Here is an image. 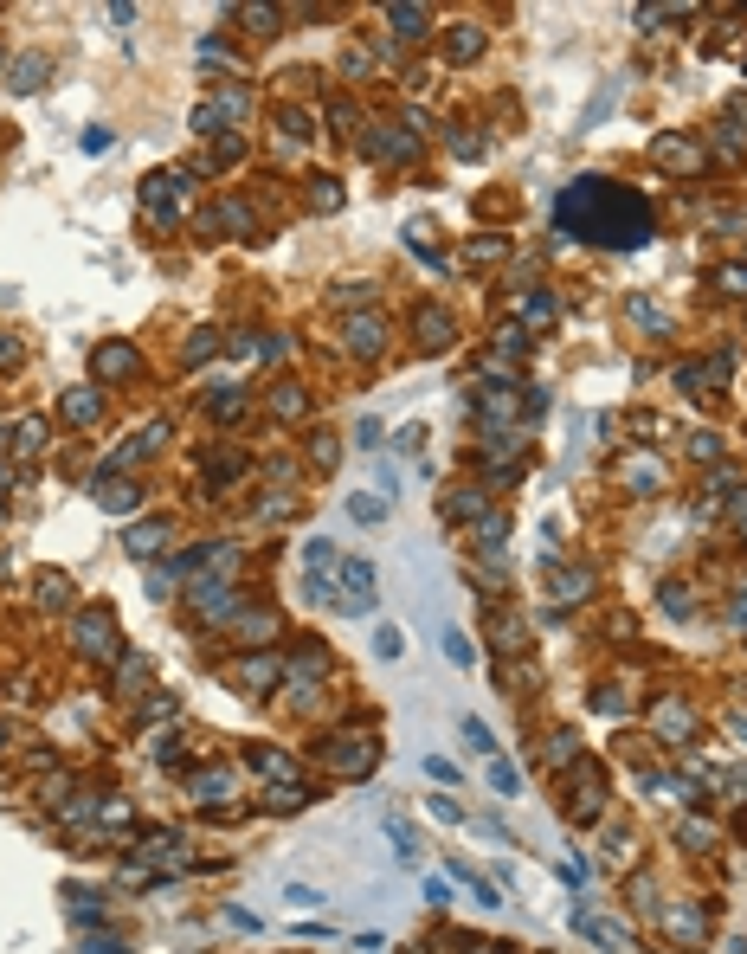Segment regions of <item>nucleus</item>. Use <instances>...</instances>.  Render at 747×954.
<instances>
[{
    "mask_svg": "<svg viewBox=\"0 0 747 954\" xmlns=\"http://www.w3.org/2000/svg\"><path fill=\"white\" fill-rule=\"evenodd\" d=\"M386 838L400 844V864H412V858H419V832H412V826L400 819V812H386Z\"/></svg>",
    "mask_w": 747,
    "mask_h": 954,
    "instance_id": "obj_25",
    "label": "nucleus"
},
{
    "mask_svg": "<svg viewBox=\"0 0 747 954\" xmlns=\"http://www.w3.org/2000/svg\"><path fill=\"white\" fill-rule=\"evenodd\" d=\"M213 355V330H193V342H187V362H207Z\"/></svg>",
    "mask_w": 747,
    "mask_h": 954,
    "instance_id": "obj_52",
    "label": "nucleus"
},
{
    "mask_svg": "<svg viewBox=\"0 0 747 954\" xmlns=\"http://www.w3.org/2000/svg\"><path fill=\"white\" fill-rule=\"evenodd\" d=\"M651 161H657V168H696L702 155L689 149L683 135H657V143H651Z\"/></svg>",
    "mask_w": 747,
    "mask_h": 954,
    "instance_id": "obj_15",
    "label": "nucleus"
},
{
    "mask_svg": "<svg viewBox=\"0 0 747 954\" xmlns=\"http://www.w3.org/2000/svg\"><path fill=\"white\" fill-rule=\"evenodd\" d=\"M412 330H419V348H426V355H445V348L458 342V322H451L445 310H438V304L412 316Z\"/></svg>",
    "mask_w": 747,
    "mask_h": 954,
    "instance_id": "obj_6",
    "label": "nucleus"
},
{
    "mask_svg": "<svg viewBox=\"0 0 747 954\" xmlns=\"http://www.w3.org/2000/svg\"><path fill=\"white\" fill-rule=\"evenodd\" d=\"M310 458H316L322 471H336V458H342V445L329 439V432H316V439H310Z\"/></svg>",
    "mask_w": 747,
    "mask_h": 954,
    "instance_id": "obj_38",
    "label": "nucleus"
},
{
    "mask_svg": "<svg viewBox=\"0 0 747 954\" xmlns=\"http://www.w3.org/2000/svg\"><path fill=\"white\" fill-rule=\"evenodd\" d=\"M0 71H7V52H0Z\"/></svg>",
    "mask_w": 747,
    "mask_h": 954,
    "instance_id": "obj_62",
    "label": "nucleus"
},
{
    "mask_svg": "<svg viewBox=\"0 0 747 954\" xmlns=\"http://www.w3.org/2000/svg\"><path fill=\"white\" fill-rule=\"evenodd\" d=\"M45 71H52L45 52H26V59L7 65V85H13V91H39V85H45Z\"/></svg>",
    "mask_w": 747,
    "mask_h": 954,
    "instance_id": "obj_13",
    "label": "nucleus"
},
{
    "mask_svg": "<svg viewBox=\"0 0 747 954\" xmlns=\"http://www.w3.org/2000/svg\"><path fill=\"white\" fill-rule=\"evenodd\" d=\"M573 929H580V935H593V942H605V948H631L625 929H613V922H593V916H580V909H573Z\"/></svg>",
    "mask_w": 747,
    "mask_h": 954,
    "instance_id": "obj_22",
    "label": "nucleus"
},
{
    "mask_svg": "<svg viewBox=\"0 0 747 954\" xmlns=\"http://www.w3.org/2000/svg\"><path fill=\"white\" fill-rule=\"evenodd\" d=\"M663 929H670L677 942H702L709 935V916L702 909H670V916H663Z\"/></svg>",
    "mask_w": 747,
    "mask_h": 954,
    "instance_id": "obj_19",
    "label": "nucleus"
},
{
    "mask_svg": "<svg viewBox=\"0 0 747 954\" xmlns=\"http://www.w3.org/2000/svg\"><path fill=\"white\" fill-rule=\"evenodd\" d=\"M284 903H290V909H316V903H322V890H310V884H290V890H284Z\"/></svg>",
    "mask_w": 747,
    "mask_h": 954,
    "instance_id": "obj_44",
    "label": "nucleus"
},
{
    "mask_svg": "<svg viewBox=\"0 0 747 954\" xmlns=\"http://www.w3.org/2000/svg\"><path fill=\"white\" fill-rule=\"evenodd\" d=\"M722 290H741V297H747V265H728V271H722Z\"/></svg>",
    "mask_w": 747,
    "mask_h": 954,
    "instance_id": "obj_56",
    "label": "nucleus"
},
{
    "mask_svg": "<svg viewBox=\"0 0 747 954\" xmlns=\"http://www.w3.org/2000/svg\"><path fill=\"white\" fill-rule=\"evenodd\" d=\"M207 406H213V420H239V406H245V400H239V394L226 387V394H213Z\"/></svg>",
    "mask_w": 747,
    "mask_h": 954,
    "instance_id": "obj_46",
    "label": "nucleus"
},
{
    "mask_svg": "<svg viewBox=\"0 0 747 954\" xmlns=\"http://www.w3.org/2000/svg\"><path fill=\"white\" fill-rule=\"evenodd\" d=\"M374 651H380V658H400V651H406V639L394 632V625H380V632H374Z\"/></svg>",
    "mask_w": 747,
    "mask_h": 954,
    "instance_id": "obj_42",
    "label": "nucleus"
},
{
    "mask_svg": "<svg viewBox=\"0 0 747 954\" xmlns=\"http://www.w3.org/2000/svg\"><path fill=\"white\" fill-rule=\"evenodd\" d=\"M77 645L103 658V651L117 645V625H110V613H85V619H77Z\"/></svg>",
    "mask_w": 747,
    "mask_h": 954,
    "instance_id": "obj_14",
    "label": "nucleus"
},
{
    "mask_svg": "<svg viewBox=\"0 0 747 954\" xmlns=\"http://www.w3.org/2000/svg\"><path fill=\"white\" fill-rule=\"evenodd\" d=\"M97 503L103 510H135V484H97Z\"/></svg>",
    "mask_w": 747,
    "mask_h": 954,
    "instance_id": "obj_33",
    "label": "nucleus"
},
{
    "mask_svg": "<svg viewBox=\"0 0 747 954\" xmlns=\"http://www.w3.org/2000/svg\"><path fill=\"white\" fill-rule=\"evenodd\" d=\"M303 561H310L316 575H329V567H336V549H329V542H310V549H303Z\"/></svg>",
    "mask_w": 747,
    "mask_h": 954,
    "instance_id": "obj_45",
    "label": "nucleus"
},
{
    "mask_svg": "<svg viewBox=\"0 0 747 954\" xmlns=\"http://www.w3.org/2000/svg\"><path fill=\"white\" fill-rule=\"evenodd\" d=\"M458 729H464V742H470V748H477V754H490V748H496V735H490V729H483L477 716H464Z\"/></svg>",
    "mask_w": 747,
    "mask_h": 954,
    "instance_id": "obj_39",
    "label": "nucleus"
},
{
    "mask_svg": "<svg viewBox=\"0 0 747 954\" xmlns=\"http://www.w3.org/2000/svg\"><path fill=\"white\" fill-rule=\"evenodd\" d=\"M91 368H97V380H135L142 374V355H135L129 342H103L91 355Z\"/></svg>",
    "mask_w": 747,
    "mask_h": 954,
    "instance_id": "obj_5",
    "label": "nucleus"
},
{
    "mask_svg": "<svg viewBox=\"0 0 747 954\" xmlns=\"http://www.w3.org/2000/svg\"><path fill=\"white\" fill-rule=\"evenodd\" d=\"M181 194H187V175H149L142 181V213L155 226H168L175 213H181Z\"/></svg>",
    "mask_w": 747,
    "mask_h": 954,
    "instance_id": "obj_3",
    "label": "nucleus"
},
{
    "mask_svg": "<svg viewBox=\"0 0 747 954\" xmlns=\"http://www.w3.org/2000/svg\"><path fill=\"white\" fill-rule=\"evenodd\" d=\"M232 613H239V593L219 587V581H207L200 587V619H232Z\"/></svg>",
    "mask_w": 747,
    "mask_h": 954,
    "instance_id": "obj_18",
    "label": "nucleus"
},
{
    "mask_svg": "<svg viewBox=\"0 0 747 954\" xmlns=\"http://www.w3.org/2000/svg\"><path fill=\"white\" fill-rule=\"evenodd\" d=\"M342 613H374V567L342 561Z\"/></svg>",
    "mask_w": 747,
    "mask_h": 954,
    "instance_id": "obj_4",
    "label": "nucleus"
},
{
    "mask_svg": "<svg viewBox=\"0 0 747 954\" xmlns=\"http://www.w3.org/2000/svg\"><path fill=\"white\" fill-rule=\"evenodd\" d=\"M85 954H129V948H123V942H110V935H91Z\"/></svg>",
    "mask_w": 747,
    "mask_h": 954,
    "instance_id": "obj_57",
    "label": "nucleus"
},
{
    "mask_svg": "<svg viewBox=\"0 0 747 954\" xmlns=\"http://www.w3.org/2000/svg\"><path fill=\"white\" fill-rule=\"evenodd\" d=\"M39 607H71V581L65 575H39Z\"/></svg>",
    "mask_w": 747,
    "mask_h": 954,
    "instance_id": "obj_30",
    "label": "nucleus"
},
{
    "mask_svg": "<svg viewBox=\"0 0 747 954\" xmlns=\"http://www.w3.org/2000/svg\"><path fill=\"white\" fill-rule=\"evenodd\" d=\"M555 213H561V232H573V239H599V245H645L651 239V207L631 187L599 181V175H580Z\"/></svg>",
    "mask_w": 747,
    "mask_h": 954,
    "instance_id": "obj_1",
    "label": "nucleus"
},
{
    "mask_svg": "<svg viewBox=\"0 0 747 954\" xmlns=\"http://www.w3.org/2000/svg\"><path fill=\"white\" fill-rule=\"evenodd\" d=\"M445 658H451V665H470V658H477V651H470V639L458 632V625H445Z\"/></svg>",
    "mask_w": 747,
    "mask_h": 954,
    "instance_id": "obj_40",
    "label": "nucleus"
},
{
    "mask_svg": "<svg viewBox=\"0 0 747 954\" xmlns=\"http://www.w3.org/2000/svg\"><path fill=\"white\" fill-rule=\"evenodd\" d=\"M97 413H103V387H71L65 394V420L71 426H91Z\"/></svg>",
    "mask_w": 747,
    "mask_h": 954,
    "instance_id": "obj_16",
    "label": "nucleus"
},
{
    "mask_svg": "<svg viewBox=\"0 0 747 954\" xmlns=\"http://www.w3.org/2000/svg\"><path fill=\"white\" fill-rule=\"evenodd\" d=\"M522 316H529L535 330H548V322H555V297H548V290H535V297H522Z\"/></svg>",
    "mask_w": 747,
    "mask_h": 954,
    "instance_id": "obj_31",
    "label": "nucleus"
},
{
    "mask_svg": "<svg viewBox=\"0 0 747 954\" xmlns=\"http://www.w3.org/2000/svg\"><path fill=\"white\" fill-rule=\"evenodd\" d=\"M271 406H278V413H284V420H303V413H310V394H303V387H296V380H284V387H278V394H271Z\"/></svg>",
    "mask_w": 747,
    "mask_h": 954,
    "instance_id": "obj_26",
    "label": "nucleus"
},
{
    "mask_svg": "<svg viewBox=\"0 0 747 954\" xmlns=\"http://www.w3.org/2000/svg\"><path fill=\"white\" fill-rule=\"evenodd\" d=\"M374 761H380V742H374V735H342V742H329V768H336L342 780L374 774Z\"/></svg>",
    "mask_w": 747,
    "mask_h": 954,
    "instance_id": "obj_2",
    "label": "nucleus"
},
{
    "mask_svg": "<svg viewBox=\"0 0 747 954\" xmlns=\"http://www.w3.org/2000/svg\"><path fill=\"white\" fill-rule=\"evenodd\" d=\"M522 413V394L516 387H496V394H483V420H490V432L503 426V420H516Z\"/></svg>",
    "mask_w": 747,
    "mask_h": 954,
    "instance_id": "obj_20",
    "label": "nucleus"
},
{
    "mask_svg": "<svg viewBox=\"0 0 747 954\" xmlns=\"http://www.w3.org/2000/svg\"><path fill=\"white\" fill-rule=\"evenodd\" d=\"M13 445H20L26 458H33V452L45 445V426H39V420H20V439H13Z\"/></svg>",
    "mask_w": 747,
    "mask_h": 954,
    "instance_id": "obj_41",
    "label": "nucleus"
},
{
    "mask_svg": "<svg viewBox=\"0 0 747 954\" xmlns=\"http://www.w3.org/2000/svg\"><path fill=\"white\" fill-rule=\"evenodd\" d=\"M348 516H354V523H380V516H386V497H348Z\"/></svg>",
    "mask_w": 747,
    "mask_h": 954,
    "instance_id": "obj_36",
    "label": "nucleus"
},
{
    "mask_svg": "<svg viewBox=\"0 0 747 954\" xmlns=\"http://www.w3.org/2000/svg\"><path fill=\"white\" fill-rule=\"evenodd\" d=\"M278 123H284L290 143H303V135H310V117H303V110H278Z\"/></svg>",
    "mask_w": 747,
    "mask_h": 954,
    "instance_id": "obj_48",
    "label": "nucleus"
},
{
    "mask_svg": "<svg viewBox=\"0 0 747 954\" xmlns=\"http://www.w3.org/2000/svg\"><path fill=\"white\" fill-rule=\"evenodd\" d=\"M310 207H322V213H336V207H342V187L329 181V175H316V181H310Z\"/></svg>",
    "mask_w": 747,
    "mask_h": 954,
    "instance_id": "obj_32",
    "label": "nucleus"
},
{
    "mask_svg": "<svg viewBox=\"0 0 747 954\" xmlns=\"http://www.w3.org/2000/svg\"><path fill=\"white\" fill-rule=\"evenodd\" d=\"M386 348V322L380 316H348V355H380Z\"/></svg>",
    "mask_w": 747,
    "mask_h": 954,
    "instance_id": "obj_9",
    "label": "nucleus"
},
{
    "mask_svg": "<svg viewBox=\"0 0 747 954\" xmlns=\"http://www.w3.org/2000/svg\"><path fill=\"white\" fill-rule=\"evenodd\" d=\"M65 909H71V922H85V929H91V922H103V896L97 890H71Z\"/></svg>",
    "mask_w": 747,
    "mask_h": 954,
    "instance_id": "obj_23",
    "label": "nucleus"
},
{
    "mask_svg": "<svg viewBox=\"0 0 747 954\" xmlns=\"http://www.w3.org/2000/svg\"><path fill=\"white\" fill-rule=\"evenodd\" d=\"M735 619H741V625H747V599H741V607H735Z\"/></svg>",
    "mask_w": 747,
    "mask_h": 954,
    "instance_id": "obj_61",
    "label": "nucleus"
},
{
    "mask_svg": "<svg viewBox=\"0 0 747 954\" xmlns=\"http://www.w3.org/2000/svg\"><path fill=\"white\" fill-rule=\"evenodd\" d=\"M477 510H483V490H464V497H451V503H445V516H451V523H470Z\"/></svg>",
    "mask_w": 747,
    "mask_h": 954,
    "instance_id": "obj_35",
    "label": "nucleus"
},
{
    "mask_svg": "<svg viewBox=\"0 0 747 954\" xmlns=\"http://www.w3.org/2000/svg\"><path fill=\"white\" fill-rule=\"evenodd\" d=\"M625 484H638L651 497V490H663V465H657V458H638V465H625Z\"/></svg>",
    "mask_w": 747,
    "mask_h": 954,
    "instance_id": "obj_28",
    "label": "nucleus"
},
{
    "mask_svg": "<svg viewBox=\"0 0 747 954\" xmlns=\"http://www.w3.org/2000/svg\"><path fill=\"white\" fill-rule=\"evenodd\" d=\"M239 20H252V33H278V7H232Z\"/></svg>",
    "mask_w": 747,
    "mask_h": 954,
    "instance_id": "obj_37",
    "label": "nucleus"
},
{
    "mask_svg": "<svg viewBox=\"0 0 747 954\" xmlns=\"http://www.w3.org/2000/svg\"><path fill=\"white\" fill-rule=\"evenodd\" d=\"M149 864H181V832H142V844H135Z\"/></svg>",
    "mask_w": 747,
    "mask_h": 954,
    "instance_id": "obj_17",
    "label": "nucleus"
},
{
    "mask_svg": "<svg viewBox=\"0 0 747 954\" xmlns=\"http://www.w3.org/2000/svg\"><path fill=\"white\" fill-rule=\"evenodd\" d=\"M522 342H529V336H522V330H496V348H503V355H516Z\"/></svg>",
    "mask_w": 747,
    "mask_h": 954,
    "instance_id": "obj_58",
    "label": "nucleus"
},
{
    "mask_svg": "<svg viewBox=\"0 0 747 954\" xmlns=\"http://www.w3.org/2000/svg\"><path fill=\"white\" fill-rule=\"evenodd\" d=\"M432 812H438V819H445V826H464V806H458L451 794H438V800H432Z\"/></svg>",
    "mask_w": 747,
    "mask_h": 954,
    "instance_id": "obj_50",
    "label": "nucleus"
},
{
    "mask_svg": "<svg viewBox=\"0 0 747 954\" xmlns=\"http://www.w3.org/2000/svg\"><path fill=\"white\" fill-rule=\"evenodd\" d=\"M412 149H419V135H412V129H394V123H380V129L368 135V155H380V161H406Z\"/></svg>",
    "mask_w": 747,
    "mask_h": 954,
    "instance_id": "obj_7",
    "label": "nucleus"
},
{
    "mask_svg": "<svg viewBox=\"0 0 747 954\" xmlns=\"http://www.w3.org/2000/svg\"><path fill=\"white\" fill-rule=\"evenodd\" d=\"M625 316H631V322H645V330H657V336H670V330H677V322L663 316V310L651 304V297H631V310H625Z\"/></svg>",
    "mask_w": 747,
    "mask_h": 954,
    "instance_id": "obj_24",
    "label": "nucleus"
},
{
    "mask_svg": "<svg viewBox=\"0 0 747 954\" xmlns=\"http://www.w3.org/2000/svg\"><path fill=\"white\" fill-rule=\"evenodd\" d=\"M13 355H20V348H13V342H7V336H0V362H13Z\"/></svg>",
    "mask_w": 747,
    "mask_h": 954,
    "instance_id": "obj_60",
    "label": "nucleus"
},
{
    "mask_svg": "<svg viewBox=\"0 0 747 954\" xmlns=\"http://www.w3.org/2000/svg\"><path fill=\"white\" fill-rule=\"evenodd\" d=\"M567 812H573V819H599V812H605V780H599V768H587V780H573Z\"/></svg>",
    "mask_w": 747,
    "mask_h": 954,
    "instance_id": "obj_8",
    "label": "nucleus"
},
{
    "mask_svg": "<svg viewBox=\"0 0 747 954\" xmlns=\"http://www.w3.org/2000/svg\"><path fill=\"white\" fill-rule=\"evenodd\" d=\"M336 304H348V310H354V304H368V284H361V278H348V284H336Z\"/></svg>",
    "mask_w": 747,
    "mask_h": 954,
    "instance_id": "obj_49",
    "label": "nucleus"
},
{
    "mask_svg": "<svg viewBox=\"0 0 747 954\" xmlns=\"http://www.w3.org/2000/svg\"><path fill=\"white\" fill-rule=\"evenodd\" d=\"M232 677H239L245 690H271V684H278V658H271V651H258V658H239Z\"/></svg>",
    "mask_w": 747,
    "mask_h": 954,
    "instance_id": "obj_11",
    "label": "nucleus"
},
{
    "mask_svg": "<svg viewBox=\"0 0 747 954\" xmlns=\"http://www.w3.org/2000/svg\"><path fill=\"white\" fill-rule=\"evenodd\" d=\"M490 787H496V794H516V787H522V774L509 768V761H496V768H490Z\"/></svg>",
    "mask_w": 747,
    "mask_h": 954,
    "instance_id": "obj_43",
    "label": "nucleus"
},
{
    "mask_svg": "<svg viewBox=\"0 0 747 954\" xmlns=\"http://www.w3.org/2000/svg\"><path fill=\"white\" fill-rule=\"evenodd\" d=\"M386 26H394L400 39H426V33H432V13L412 7V0H394V7H386Z\"/></svg>",
    "mask_w": 747,
    "mask_h": 954,
    "instance_id": "obj_10",
    "label": "nucleus"
},
{
    "mask_svg": "<svg viewBox=\"0 0 747 954\" xmlns=\"http://www.w3.org/2000/svg\"><path fill=\"white\" fill-rule=\"evenodd\" d=\"M503 252H509L503 239H470V258H503Z\"/></svg>",
    "mask_w": 747,
    "mask_h": 954,
    "instance_id": "obj_54",
    "label": "nucleus"
},
{
    "mask_svg": "<svg viewBox=\"0 0 747 954\" xmlns=\"http://www.w3.org/2000/svg\"><path fill=\"white\" fill-rule=\"evenodd\" d=\"M503 535H509V523H503V516H490V523H483V549H503Z\"/></svg>",
    "mask_w": 747,
    "mask_h": 954,
    "instance_id": "obj_55",
    "label": "nucleus"
},
{
    "mask_svg": "<svg viewBox=\"0 0 747 954\" xmlns=\"http://www.w3.org/2000/svg\"><path fill=\"white\" fill-rule=\"evenodd\" d=\"M689 452H696V458H722V439H715V432H696V439H689Z\"/></svg>",
    "mask_w": 747,
    "mask_h": 954,
    "instance_id": "obj_53",
    "label": "nucleus"
},
{
    "mask_svg": "<svg viewBox=\"0 0 747 954\" xmlns=\"http://www.w3.org/2000/svg\"><path fill=\"white\" fill-rule=\"evenodd\" d=\"M207 226H232V239H252L258 232V220H252V207H245V200H219L207 213Z\"/></svg>",
    "mask_w": 747,
    "mask_h": 954,
    "instance_id": "obj_12",
    "label": "nucleus"
},
{
    "mask_svg": "<svg viewBox=\"0 0 747 954\" xmlns=\"http://www.w3.org/2000/svg\"><path fill=\"white\" fill-rule=\"evenodd\" d=\"M155 549H168V523H142V529H129V555H135V561H149Z\"/></svg>",
    "mask_w": 747,
    "mask_h": 954,
    "instance_id": "obj_21",
    "label": "nucleus"
},
{
    "mask_svg": "<svg viewBox=\"0 0 747 954\" xmlns=\"http://www.w3.org/2000/svg\"><path fill=\"white\" fill-rule=\"evenodd\" d=\"M226 787H232V780H226V774H213V768H207V774H193V794H200L207 806H213V800H226Z\"/></svg>",
    "mask_w": 747,
    "mask_h": 954,
    "instance_id": "obj_34",
    "label": "nucleus"
},
{
    "mask_svg": "<svg viewBox=\"0 0 747 954\" xmlns=\"http://www.w3.org/2000/svg\"><path fill=\"white\" fill-rule=\"evenodd\" d=\"M252 768H258L264 780H296V768H290V754H271V748H252Z\"/></svg>",
    "mask_w": 747,
    "mask_h": 954,
    "instance_id": "obj_27",
    "label": "nucleus"
},
{
    "mask_svg": "<svg viewBox=\"0 0 747 954\" xmlns=\"http://www.w3.org/2000/svg\"><path fill=\"white\" fill-rule=\"evenodd\" d=\"M657 722L670 729V735H689V710H677V703H663V710H657Z\"/></svg>",
    "mask_w": 747,
    "mask_h": 954,
    "instance_id": "obj_47",
    "label": "nucleus"
},
{
    "mask_svg": "<svg viewBox=\"0 0 747 954\" xmlns=\"http://www.w3.org/2000/svg\"><path fill=\"white\" fill-rule=\"evenodd\" d=\"M477 45H483L477 26H451V39H445V52H451L458 65H464V59H477Z\"/></svg>",
    "mask_w": 747,
    "mask_h": 954,
    "instance_id": "obj_29",
    "label": "nucleus"
},
{
    "mask_svg": "<svg viewBox=\"0 0 747 954\" xmlns=\"http://www.w3.org/2000/svg\"><path fill=\"white\" fill-rule=\"evenodd\" d=\"M555 587H561V599H580V593H587V587H593V575H561Z\"/></svg>",
    "mask_w": 747,
    "mask_h": 954,
    "instance_id": "obj_51",
    "label": "nucleus"
},
{
    "mask_svg": "<svg viewBox=\"0 0 747 954\" xmlns=\"http://www.w3.org/2000/svg\"><path fill=\"white\" fill-rule=\"evenodd\" d=\"M548 761H573V735H555V742H548Z\"/></svg>",
    "mask_w": 747,
    "mask_h": 954,
    "instance_id": "obj_59",
    "label": "nucleus"
}]
</instances>
